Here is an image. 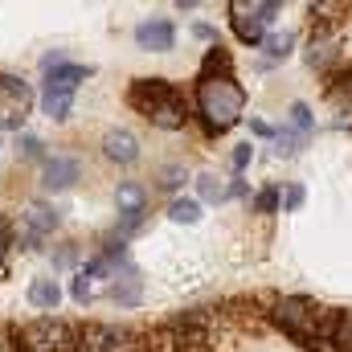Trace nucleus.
Listing matches in <instances>:
<instances>
[{
	"label": "nucleus",
	"mask_w": 352,
	"mask_h": 352,
	"mask_svg": "<svg viewBox=\"0 0 352 352\" xmlns=\"http://www.w3.org/2000/svg\"><path fill=\"white\" fill-rule=\"evenodd\" d=\"M270 320L303 349H320L332 328H336V311L332 307H320L316 299H299V295H287L270 307Z\"/></svg>",
	"instance_id": "f257e3e1"
},
{
	"label": "nucleus",
	"mask_w": 352,
	"mask_h": 352,
	"mask_svg": "<svg viewBox=\"0 0 352 352\" xmlns=\"http://www.w3.org/2000/svg\"><path fill=\"white\" fill-rule=\"evenodd\" d=\"M127 102L152 123V127H164V131H180L188 123V102L184 94L164 82V78H135L127 87Z\"/></svg>",
	"instance_id": "f03ea898"
},
{
	"label": "nucleus",
	"mask_w": 352,
	"mask_h": 352,
	"mask_svg": "<svg viewBox=\"0 0 352 352\" xmlns=\"http://www.w3.org/2000/svg\"><path fill=\"white\" fill-rule=\"evenodd\" d=\"M246 111V94L234 78H209V82H197V115L205 123L209 135H221L230 131Z\"/></svg>",
	"instance_id": "7ed1b4c3"
},
{
	"label": "nucleus",
	"mask_w": 352,
	"mask_h": 352,
	"mask_svg": "<svg viewBox=\"0 0 352 352\" xmlns=\"http://www.w3.org/2000/svg\"><path fill=\"white\" fill-rule=\"evenodd\" d=\"M12 349L16 352H78V328L54 316L29 320L12 328Z\"/></svg>",
	"instance_id": "20e7f679"
},
{
	"label": "nucleus",
	"mask_w": 352,
	"mask_h": 352,
	"mask_svg": "<svg viewBox=\"0 0 352 352\" xmlns=\"http://www.w3.org/2000/svg\"><path fill=\"white\" fill-rule=\"evenodd\" d=\"M58 209L54 205H45V201H29L25 209H21V238H16V246H25V250H37L54 230H58Z\"/></svg>",
	"instance_id": "39448f33"
},
{
	"label": "nucleus",
	"mask_w": 352,
	"mask_h": 352,
	"mask_svg": "<svg viewBox=\"0 0 352 352\" xmlns=\"http://www.w3.org/2000/svg\"><path fill=\"white\" fill-rule=\"evenodd\" d=\"M78 176H82V160L58 152V156H45V164H41V188L45 192H66Z\"/></svg>",
	"instance_id": "423d86ee"
},
{
	"label": "nucleus",
	"mask_w": 352,
	"mask_h": 352,
	"mask_svg": "<svg viewBox=\"0 0 352 352\" xmlns=\"http://www.w3.org/2000/svg\"><path fill=\"white\" fill-rule=\"evenodd\" d=\"M115 209H119V221L127 226H144V213H148V188L140 180H123L115 188Z\"/></svg>",
	"instance_id": "0eeeda50"
},
{
	"label": "nucleus",
	"mask_w": 352,
	"mask_h": 352,
	"mask_svg": "<svg viewBox=\"0 0 352 352\" xmlns=\"http://www.w3.org/2000/svg\"><path fill=\"white\" fill-rule=\"evenodd\" d=\"M135 45H140V50H152V54H164V50H173V45H176L173 21H164V16H152V21H144V25L135 29Z\"/></svg>",
	"instance_id": "6e6552de"
},
{
	"label": "nucleus",
	"mask_w": 352,
	"mask_h": 352,
	"mask_svg": "<svg viewBox=\"0 0 352 352\" xmlns=\"http://www.w3.org/2000/svg\"><path fill=\"white\" fill-rule=\"evenodd\" d=\"M102 156H107L111 164H135V160H140V140H135L127 127H111V131L102 135Z\"/></svg>",
	"instance_id": "1a4fd4ad"
},
{
	"label": "nucleus",
	"mask_w": 352,
	"mask_h": 352,
	"mask_svg": "<svg viewBox=\"0 0 352 352\" xmlns=\"http://www.w3.org/2000/svg\"><path fill=\"white\" fill-rule=\"evenodd\" d=\"M230 25H234V33H238V41H246V45H263L266 41V25L254 16V8H242V4H230Z\"/></svg>",
	"instance_id": "9d476101"
},
{
	"label": "nucleus",
	"mask_w": 352,
	"mask_h": 352,
	"mask_svg": "<svg viewBox=\"0 0 352 352\" xmlns=\"http://www.w3.org/2000/svg\"><path fill=\"white\" fill-rule=\"evenodd\" d=\"M87 78H90V66H74V62H66V66H58V70H50V74H45V90L74 94L78 82H87Z\"/></svg>",
	"instance_id": "9b49d317"
},
{
	"label": "nucleus",
	"mask_w": 352,
	"mask_h": 352,
	"mask_svg": "<svg viewBox=\"0 0 352 352\" xmlns=\"http://www.w3.org/2000/svg\"><path fill=\"white\" fill-rule=\"evenodd\" d=\"M209 78H234V62H230V50L226 45H209V54H205V62H201V74H197V82H209Z\"/></svg>",
	"instance_id": "f8f14e48"
},
{
	"label": "nucleus",
	"mask_w": 352,
	"mask_h": 352,
	"mask_svg": "<svg viewBox=\"0 0 352 352\" xmlns=\"http://www.w3.org/2000/svg\"><path fill=\"white\" fill-rule=\"evenodd\" d=\"M29 303H33L37 311H58V303H62L58 278H33V283H29Z\"/></svg>",
	"instance_id": "ddd939ff"
},
{
	"label": "nucleus",
	"mask_w": 352,
	"mask_h": 352,
	"mask_svg": "<svg viewBox=\"0 0 352 352\" xmlns=\"http://www.w3.org/2000/svg\"><path fill=\"white\" fill-rule=\"evenodd\" d=\"M336 58H340V50H336V37H332V33L311 37V45H307V66H311V70H324V66H332Z\"/></svg>",
	"instance_id": "4468645a"
},
{
	"label": "nucleus",
	"mask_w": 352,
	"mask_h": 352,
	"mask_svg": "<svg viewBox=\"0 0 352 352\" xmlns=\"http://www.w3.org/2000/svg\"><path fill=\"white\" fill-rule=\"evenodd\" d=\"M111 299H115L119 307H135V303L144 299L140 274H135V270H123V278H115V287H111Z\"/></svg>",
	"instance_id": "2eb2a0df"
},
{
	"label": "nucleus",
	"mask_w": 352,
	"mask_h": 352,
	"mask_svg": "<svg viewBox=\"0 0 352 352\" xmlns=\"http://www.w3.org/2000/svg\"><path fill=\"white\" fill-rule=\"evenodd\" d=\"M70 107H74V94H58V90H41V111L50 119H70Z\"/></svg>",
	"instance_id": "dca6fc26"
},
{
	"label": "nucleus",
	"mask_w": 352,
	"mask_h": 352,
	"mask_svg": "<svg viewBox=\"0 0 352 352\" xmlns=\"http://www.w3.org/2000/svg\"><path fill=\"white\" fill-rule=\"evenodd\" d=\"M168 217H173V221H180V226L201 221V201H192V197H176L173 205H168Z\"/></svg>",
	"instance_id": "f3484780"
},
{
	"label": "nucleus",
	"mask_w": 352,
	"mask_h": 352,
	"mask_svg": "<svg viewBox=\"0 0 352 352\" xmlns=\"http://www.w3.org/2000/svg\"><path fill=\"white\" fill-rule=\"evenodd\" d=\"M0 94H4V98H12L21 111H25V107H29V98H33V90L25 87L21 78H12V74H0Z\"/></svg>",
	"instance_id": "a211bd4d"
},
{
	"label": "nucleus",
	"mask_w": 352,
	"mask_h": 352,
	"mask_svg": "<svg viewBox=\"0 0 352 352\" xmlns=\"http://www.w3.org/2000/svg\"><path fill=\"white\" fill-rule=\"evenodd\" d=\"M328 340L336 344V352H352V311H336V328Z\"/></svg>",
	"instance_id": "6ab92c4d"
},
{
	"label": "nucleus",
	"mask_w": 352,
	"mask_h": 352,
	"mask_svg": "<svg viewBox=\"0 0 352 352\" xmlns=\"http://www.w3.org/2000/svg\"><path fill=\"white\" fill-rule=\"evenodd\" d=\"M184 180H188V168H184V164H164V168L156 173V184H160L164 192H176Z\"/></svg>",
	"instance_id": "aec40b11"
},
{
	"label": "nucleus",
	"mask_w": 352,
	"mask_h": 352,
	"mask_svg": "<svg viewBox=\"0 0 352 352\" xmlns=\"http://www.w3.org/2000/svg\"><path fill=\"white\" fill-rule=\"evenodd\" d=\"M311 123H316L311 107H307V102H291V127L299 131V140H303V135H311Z\"/></svg>",
	"instance_id": "412c9836"
},
{
	"label": "nucleus",
	"mask_w": 352,
	"mask_h": 352,
	"mask_svg": "<svg viewBox=\"0 0 352 352\" xmlns=\"http://www.w3.org/2000/svg\"><path fill=\"white\" fill-rule=\"evenodd\" d=\"M197 192H201V201H226V184L209 173L197 176Z\"/></svg>",
	"instance_id": "4be33fe9"
},
{
	"label": "nucleus",
	"mask_w": 352,
	"mask_h": 352,
	"mask_svg": "<svg viewBox=\"0 0 352 352\" xmlns=\"http://www.w3.org/2000/svg\"><path fill=\"white\" fill-rule=\"evenodd\" d=\"M328 94H332V102H340V107H349L352 111V70L349 74H340V78L328 87Z\"/></svg>",
	"instance_id": "5701e85b"
},
{
	"label": "nucleus",
	"mask_w": 352,
	"mask_h": 352,
	"mask_svg": "<svg viewBox=\"0 0 352 352\" xmlns=\"http://www.w3.org/2000/svg\"><path fill=\"white\" fill-rule=\"evenodd\" d=\"M270 140H274V152H278V156H295V152H299V144H303V140H299L295 131H287V127H283V131H274Z\"/></svg>",
	"instance_id": "b1692460"
},
{
	"label": "nucleus",
	"mask_w": 352,
	"mask_h": 352,
	"mask_svg": "<svg viewBox=\"0 0 352 352\" xmlns=\"http://www.w3.org/2000/svg\"><path fill=\"white\" fill-rule=\"evenodd\" d=\"M263 45H266V54H270V58H287V54H291V45H295V33H274V37H266Z\"/></svg>",
	"instance_id": "393cba45"
},
{
	"label": "nucleus",
	"mask_w": 352,
	"mask_h": 352,
	"mask_svg": "<svg viewBox=\"0 0 352 352\" xmlns=\"http://www.w3.org/2000/svg\"><path fill=\"white\" fill-rule=\"evenodd\" d=\"M16 148H21V156H25V160H41V164H45V144H41L37 135H21V140H16Z\"/></svg>",
	"instance_id": "a878e982"
},
{
	"label": "nucleus",
	"mask_w": 352,
	"mask_h": 352,
	"mask_svg": "<svg viewBox=\"0 0 352 352\" xmlns=\"http://www.w3.org/2000/svg\"><path fill=\"white\" fill-rule=\"evenodd\" d=\"M303 197H307V192H303V184H287V192H283L278 201H283V209H287V213H295V209L303 205Z\"/></svg>",
	"instance_id": "bb28decb"
},
{
	"label": "nucleus",
	"mask_w": 352,
	"mask_h": 352,
	"mask_svg": "<svg viewBox=\"0 0 352 352\" xmlns=\"http://www.w3.org/2000/svg\"><path fill=\"white\" fill-rule=\"evenodd\" d=\"M254 209H258V213H278V188H263V192L254 197Z\"/></svg>",
	"instance_id": "cd10ccee"
},
{
	"label": "nucleus",
	"mask_w": 352,
	"mask_h": 352,
	"mask_svg": "<svg viewBox=\"0 0 352 352\" xmlns=\"http://www.w3.org/2000/svg\"><path fill=\"white\" fill-rule=\"evenodd\" d=\"M70 295H74L78 303H90V299H94V283H90L87 274H82V270H78V278H74V287H70Z\"/></svg>",
	"instance_id": "c85d7f7f"
},
{
	"label": "nucleus",
	"mask_w": 352,
	"mask_h": 352,
	"mask_svg": "<svg viewBox=\"0 0 352 352\" xmlns=\"http://www.w3.org/2000/svg\"><path fill=\"white\" fill-rule=\"evenodd\" d=\"M74 263H78V250H74V246H62V250L54 254V266H58V270H66V266H74Z\"/></svg>",
	"instance_id": "c756f323"
},
{
	"label": "nucleus",
	"mask_w": 352,
	"mask_h": 352,
	"mask_svg": "<svg viewBox=\"0 0 352 352\" xmlns=\"http://www.w3.org/2000/svg\"><path fill=\"white\" fill-rule=\"evenodd\" d=\"M254 16H258L263 25H270V21L278 16V4H274V0H270V4H254Z\"/></svg>",
	"instance_id": "7c9ffc66"
},
{
	"label": "nucleus",
	"mask_w": 352,
	"mask_h": 352,
	"mask_svg": "<svg viewBox=\"0 0 352 352\" xmlns=\"http://www.w3.org/2000/svg\"><path fill=\"white\" fill-rule=\"evenodd\" d=\"M250 152H254V148H250V144H242V148H238V152H234V168H238V173H242V168H246V164H250Z\"/></svg>",
	"instance_id": "2f4dec72"
},
{
	"label": "nucleus",
	"mask_w": 352,
	"mask_h": 352,
	"mask_svg": "<svg viewBox=\"0 0 352 352\" xmlns=\"http://www.w3.org/2000/svg\"><path fill=\"white\" fill-rule=\"evenodd\" d=\"M250 131H254V135H263V140H270V135H274V127H270V123H263V119H254V123H250Z\"/></svg>",
	"instance_id": "473e14b6"
},
{
	"label": "nucleus",
	"mask_w": 352,
	"mask_h": 352,
	"mask_svg": "<svg viewBox=\"0 0 352 352\" xmlns=\"http://www.w3.org/2000/svg\"><path fill=\"white\" fill-rule=\"evenodd\" d=\"M192 33H197L201 41H213V37H217V33H213V25H192Z\"/></svg>",
	"instance_id": "72a5a7b5"
}]
</instances>
